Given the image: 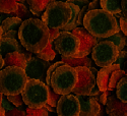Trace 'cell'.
Listing matches in <instances>:
<instances>
[{"label":"cell","instance_id":"cell-1","mask_svg":"<svg viewBox=\"0 0 127 116\" xmlns=\"http://www.w3.org/2000/svg\"><path fill=\"white\" fill-rule=\"evenodd\" d=\"M18 39L28 51L37 54L48 45L50 29L39 17H29L18 29Z\"/></svg>","mask_w":127,"mask_h":116},{"label":"cell","instance_id":"cell-2","mask_svg":"<svg viewBox=\"0 0 127 116\" xmlns=\"http://www.w3.org/2000/svg\"><path fill=\"white\" fill-rule=\"evenodd\" d=\"M82 24L92 35L100 39H106L120 31L117 17L102 8L88 11Z\"/></svg>","mask_w":127,"mask_h":116},{"label":"cell","instance_id":"cell-3","mask_svg":"<svg viewBox=\"0 0 127 116\" xmlns=\"http://www.w3.org/2000/svg\"><path fill=\"white\" fill-rule=\"evenodd\" d=\"M28 80L24 68L4 66L0 70V92L4 96H12L23 92Z\"/></svg>","mask_w":127,"mask_h":116},{"label":"cell","instance_id":"cell-4","mask_svg":"<svg viewBox=\"0 0 127 116\" xmlns=\"http://www.w3.org/2000/svg\"><path fill=\"white\" fill-rule=\"evenodd\" d=\"M77 79L78 73L76 69L64 63L53 71L50 78V86L57 94L67 95L72 93Z\"/></svg>","mask_w":127,"mask_h":116},{"label":"cell","instance_id":"cell-5","mask_svg":"<svg viewBox=\"0 0 127 116\" xmlns=\"http://www.w3.org/2000/svg\"><path fill=\"white\" fill-rule=\"evenodd\" d=\"M24 103L30 108H42L48 102L49 86L39 79L28 78L22 92Z\"/></svg>","mask_w":127,"mask_h":116},{"label":"cell","instance_id":"cell-6","mask_svg":"<svg viewBox=\"0 0 127 116\" xmlns=\"http://www.w3.org/2000/svg\"><path fill=\"white\" fill-rule=\"evenodd\" d=\"M71 14V8L67 2L54 1L46 8L41 16V19L49 29L61 30L69 22Z\"/></svg>","mask_w":127,"mask_h":116},{"label":"cell","instance_id":"cell-7","mask_svg":"<svg viewBox=\"0 0 127 116\" xmlns=\"http://www.w3.org/2000/svg\"><path fill=\"white\" fill-rule=\"evenodd\" d=\"M120 53L113 42L108 40H102L92 50V57L95 63L100 67H107L116 62Z\"/></svg>","mask_w":127,"mask_h":116},{"label":"cell","instance_id":"cell-8","mask_svg":"<svg viewBox=\"0 0 127 116\" xmlns=\"http://www.w3.org/2000/svg\"><path fill=\"white\" fill-rule=\"evenodd\" d=\"M55 50L64 57H75L79 51V39L72 32H62L54 41Z\"/></svg>","mask_w":127,"mask_h":116},{"label":"cell","instance_id":"cell-9","mask_svg":"<svg viewBox=\"0 0 127 116\" xmlns=\"http://www.w3.org/2000/svg\"><path fill=\"white\" fill-rule=\"evenodd\" d=\"M74 68L78 73V79L72 93L75 96H90L92 90L97 87V77L93 75L89 67L78 66Z\"/></svg>","mask_w":127,"mask_h":116},{"label":"cell","instance_id":"cell-10","mask_svg":"<svg viewBox=\"0 0 127 116\" xmlns=\"http://www.w3.org/2000/svg\"><path fill=\"white\" fill-rule=\"evenodd\" d=\"M50 65V61L43 60L37 56H32L27 60L25 71L28 78H35L46 82V73Z\"/></svg>","mask_w":127,"mask_h":116},{"label":"cell","instance_id":"cell-11","mask_svg":"<svg viewBox=\"0 0 127 116\" xmlns=\"http://www.w3.org/2000/svg\"><path fill=\"white\" fill-rule=\"evenodd\" d=\"M72 33L79 39V42H80L79 51H78V53L76 54L75 57L88 56L90 53H92L93 48L96 46L99 42H101L103 40V39L95 37L86 28H81V27H78V28L74 29L72 31Z\"/></svg>","mask_w":127,"mask_h":116},{"label":"cell","instance_id":"cell-12","mask_svg":"<svg viewBox=\"0 0 127 116\" xmlns=\"http://www.w3.org/2000/svg\"><path fill=\"white\" fill-rule=\"evenodd\" d=\"M58 116H79L80 103L75 95H62L56 106Z\"/></svg>","mask_w":127,"mask_h":116},{"label":"cell","instance_id":"cell-13","mask_svg":"<svg viewBox=\"0 0 127 116\" xmlns=\"http://www.w3.org/2000/svg\"><path fill=\"white\" fill-rule=\"evenodd\" d=\"M106 112L108 116H127V103L119 100L117 96L110 91L106 104Z\"/></svg>","mask_w":127,"mask_h":116},{"label":"cell","instance_id":"cell-14","mask_svg":"<svg viewBox=\"0 0 127 116\" xmlns=\"http://www.w3.org/2000/svg\"><path fill=\"white\" fill-rule=\"evenodd\" d=\"M80 103L79 116H97L101 112L99 102L93 96H77Z\"/></svg>","mask_w":127,"mask_h":116},{"label":"cell","instance_id":"cell-15","mask_svg":"<svg viewBox=\"0 0 127 116\" xmlns=\"http://www.w3.org/2000/svg\"><path fill=\"white\" fill-rule=\"evenodd\" d=\"M117 69H120L119 65L114 63V64H112L110 66H107V67H101V69L98 71L97 87L100 89L101 92L108 91V83H109L110 77L112 76V73Z\"/></svg>","mask_w":127,"mask_h":116},{"label":"cell","instance_id":"cell-16","mask_svg":"<svg viewBox=\"0 0 127 116\" xmlns=\"http://www.w3.org/2000/svg\"><path fill=\"white\" fill-rule=\"evenodd\" d=\"M68 4L71 8L72 14H71L69 22L60 30L62 32H72L74 29L81 26V24L83 22V20L81 19V17H80V9L81 8L77 5H75V4H72V3H68Z\"/></svg>","mask_w":127,"mask_h":116},{"label":"cell","instance_id":"cell-17","mask_svg":"<svg viewBox=\"0 0 127 116\" xmlns=\"http://www.w3.org/2000/svg\"><path fill=\"white\" fill-rule=\"evenodd\" d=\"M23 45L18 43L15 38H2L0 40V53L4 57L10 52H19L23 49Z\"/></svg>","mask_w":127,"mask_h":116},{"label":"cell","instance_id":"cell-18","mask_svg":"<svg viewBox=\"0 0 127 116\" xmlns=\"http://www.w3.org/2000/svg\"><path fill=\"white\" fill-rule=\"evenodd\" d=\"M4 66H18L25 69L27 64V58L24 54L19 52H10L4 57Z\"/></svg>","mask_w":127,"mask_h":116},{"label":"cell","instance_id":"cell-19","mask_svg":"<svg viewBox=\"0 0 127 116\" xmlns=\"http://www.w3.org/2000/svg\"><path fill=\"white\" fill-rule=\"evenodd\" d=\"M54 1L55 0H27V4L30 7V11L39 17L40 14L44 12L46 8Z\"/></svg>","mask_w":127,"mask_h":116},{"label":"cell","instance_id":"cell-20","mask_svg":"<svg viewBox=\"0 0 127 116\" xmlns=\"http://www.w3.org/2000/svg\"><path fill=\"white\" fill-rule=\"evenodd\" d=\"M61 60L72 67H78V66H86V67H92V59L88 56L84 57H64L61 56Z\"/></svg>","mask_w":127,"mask_h":116},{"label":"cell","instance_id":"cell-21","mask_svg":"<svg viewBox=\"0 0 127 116\" xmlns=\"http://www.w3.org/2000/svg\"><path fill=\"white\" fill-rule=\"evenodd\" d=\"M101 8L114 15L121 14V0H100Z\"/></svg>","mask_w":127,"mask_h":116},{"label":"cell","instance_id":"cell-22","mask_svg":"<svg viewBox=\"0 0 127 116\" xmlns=\"http://www.w3.org/2000/svg\"><path fill=\"white\" fill-rule=\"evenodd\" d=\"M19 2L25 3V0H0V13L15 12Z\"/></svg>","mask_w":127,"mask_h":116},{"label":"cell","instance_id":"cell-23","mask_svg":"<svg viewBox=\"0 0 127 116\" xmlns=\"http://www.w3.org/2000/svg\"><path fill=\"white\" fill-rule=\"evenodd\" d=\"M23 22H24V19L19 18L17 16H9L6 19H4L0 25H1V28L4 33V32H8V31L18 30L20 25L23 24Z\"/></svg>","mask_w":127,"mask_h":116},{"label":"cell","instance_id":"cell-24","mask_svg":"<svg viewBox=\"0 0 127 116\" xmlns=\"http://www.w3.org/2000/svg\"><path fill=\"white\" fill-rule=\"evenodd\" d=\"M38 58H41L46 61H52L56 56V51H55V46H54V42L49 41L48 45L42 50L39 53L35 54Z\"/></svg>","mask_w":127,"mask_h":116},{"label":"cell","instance_id":"cell-25","mask_svg":"<svg viewBox=\"0 0 127 116\" xmlns=\"http://www.w3.org/2000/svg\"><path fill=\"white\" fill-rule=\"evenodd\" d=\"M106 40H108V41H111L113 42V43L117 46V48L122 51L124 49V47L126 46V40H127V37L122 33L121 30L119 32H117L116 34L108 37V38H106Z\"/></svg>","mask_w":127,"mask_h":116},{"label":"cell","instance_id":"cell-26","mask_svg":"<svg viewBox=\"0 0 127 116\" xmlns=\"http://www.w3.org/2000/svg\"><path fill=\"white\" fill-rule=\"evenodd\" d=\"M116 96L122 102L127 103V76L118 82L116 87Z\"/></svg>","mask_w":127,"mask_h":116},{"label":"cell","instance_id":"cell-27","mask_svg":"<svg viewBox=\"0 0 127 116\" xmlns=\"http://www.w3.org/2000/svg\"><path fill=\"white\" fill-rule=\"evenodd\" d=\"M124 77H126V71L125 70H122V69L115 70L112 73L111 77H110V80H109V83H108V90L109 91H113L114 89H116V87H117V85H118V82Z\"/></svg>","mask_w":127,"mask_h":116},{"label":"cell","instance_id":"cell-28","mask_svg":"<svg viewBox=\"0 0 127 116\" xmlns=\"http://www.w3.org/2000/svg\"><path fill=\"white\" fill-rule=\"evenodd\" d=\"M26 116H49L48 110L45 107L42 108H30L26 109Z\"/></svg>","mask_w":127,"mask_h":116},{"label":"cell","instance_id":"cell-29","mask_svg":"<svg viewBox=\"0 0 127 116\" xmlns=\"http://www.w3.org/2000/svg\"><path fill=\"white\" fill-rule=\"evenodd\" d=\"M10 14H11V16H17V17L22 18V19H25V18H27V17L29 16L30 12H29V9L26 7L25 3L19 2L17 10H16L15 12H13V13H10Z\"/></svg>","mask_w":127,"mask_h":116},{"label":"cell","instance_id":"cell-30","mask_svg":"<svg viewBox=\"0 0 127 116\" xmlns=\"http://www.w3.org/2000/svg\"><path fill=\"white\" fill-rule=\"evenodd\" d=\"M61 96L62 95H59L56 92H54V90L52 89V87L49 86V98H48V102H47L49 105H51V106L56 108L57 104H58V101H59Z\"/></svg>","mask_w":127,"mask_h":116},{"label":"cell","instance_id":"cell-31","mask_svg":"<svg viewBox=\"0 0 127 116\" xmlns=\"http://www.w3.org/2000/svg\"><path fill=\"white\" fill-rule=\"evenodd\" d=\"M116 64H118L120 69L122 70H126V65H127V51H120L119 53V56L117 58V60H116Z\"/></svg>","mask_w":127,"mask_h":116},{"label":"cell","instance_id":"cell-32","mask_svg":"<svg viewBox=\"0 0 127 116\" xmlns=\"http://www.w3.org/2000/svg\"><path fill=\"white\" fill-rule=\"evenodd\" d=\"M6 99L13 104L15 107H22L23 104H24V100H23V96H22V93L17 94V95H12V96H5Z\"/></svg>","mask_w":127,"mask_h":116},{"label":"cell","instance_id":"cell-33","mask_svg":"<svg viewBox=\"0 0 127 116\" xmlns=\"http://www.w3.org/2000/svg\"><path fill=\"white\" fill-rule=\"evenodd\" d=\"M116 15L119 17V25H120V30H121V32L127 37V18L124 17V16L122 15V13H121V14H116Z\"/></svg>","mask_w":127,"mask_h":116},{"label":"cell","instance_id":"cell-34","mask_svg":"<svg viewBox=\"0 0 127 116\" xmlns=\"http://www.w3.org/2000/svg\"><path fill=\"white\" fill-rule=\"evenodd\" d=\"M5 116H26V111L20 107H16L11 111L5 112Z\"/></svg>","mask_w":127,"mask_h":116},{"label":"cell","instance_id":"cell-35","mask_svg":"<svg viewBox=\"0 0 127 116\" xmlns=\"http://www.w3.org/2000/svg\"><path fill=\"white\" fill-rule=\"evenodd\" d=\"M1 107L3 108V110H4L5 112H8V111L13 110L15 106H14L13 104L10 103L7 99H5V98H4V95H3V98H2V101H1Z\"/></svg>","mask_w":127,"mask_h":116},{"label":"cell","instance_id":"cell-36","mask_svg":"<svg viewBox=\"0 0 127 116\" xmlns=\"http://www.w3.org/2000/svg\"><path fill=\"white\" fill-rule=\"evenodd\" d=\"M67 3H72V4H75L77 6H79L80 8L86 6V5H89L90 4V0H66Z\"/></svg>","mask_w":127,"mask_h":116},{"label":"cell","instance_id":"cell-37","mask_svg":"<svg viewBox=\"0 0 127 116\" xmlns=\"http://www.w3.org/2000/svg\"><path fill=\"white\" fill-rule=\"evenodd\" d=\"M109 92L110 91H105V92H101L100 97H99V103H101L102 105H106L107 104V100H108V96H109Z\"/></svg>","mask_w":127,"mask_h":116},{"label":"cell","instance_id":"cell-38","mask_svg":"<svg viewBox=\"0 0 127 116\" xmlns=\"http://www.w3.org/2000/svg\"><path fill=\"white\" fill-rule=\"evenodd\" d=\"M60 33H61V31L59 29H50V39H49V41L54 42L57 39V37L60 35Z\"/></svg>","mask_w":127,"mask_h":116},{"label":"cell","instance_id":"cell-39","mask_svg":"<svg viewBox=\"0 0 127 116\" xmlns=\"http://www.w3.org/2000/svg\"><path fill=\"white\" fill-rule=\"evenodd\" d=\"M100 8H101L100 0H93V1L90 2V4L88 5V11L95 10V9H100Z\"/></svg>","mask_w":127,"mask_h":116},{"label":"cell","instance_id":"cell-40","mask_svg":"<svg viewBox=\"0 0 127 116\" xmlns=\"http://www.w3.org/2000/svg\"><path fill=\"white\" fill-rule=\"evenodd\" d=\"M18 37V30H13V31H8L4 32L2 38H15Z\"/></svg>","mask_w":127,"mask_h":116},{"label":"cell","instance_id":"cell-41","mask_svg":"<svg viewBox=\"0 0 127 116\" xmlns=\"http://www.w3.org/2000/svg\"><path fill=\"white\" fill-rule=\"evenodd\" d=\"M121 12L122 15L127 18V0H121Z\"/></svg>","mask_w":127,"mask_h":116},{"label":"cell","instance_id":"cell-42","mask_svg":"<svg viewBox=\"0 0 127 116\" xmlns=\"http://www.w3.org/2000/svg\"><path fill=\"white\" fill-rule=\"evenodd\" d=\"M100 94H101V91H100V89H99V88H96V87H95V88L92 90V92H91V95H90V96L96 97V96H99Z\"/></svg>","mask_w":127,"mask_h":116},{"label":"cell","instance_id":"cell-43","mask_svg":"<svg viewBox=\"0 0 127 116\" xmlns=\"http://www.w3.org/2000/svg\"><path fill=\"white\" fill-rule=\"evenodd\" d=\"M44 107L48 110V112H54V111H56V108H55V107H53V106H51V105H49L48 103L45 105Z\"/></svg>","mask_w":127,"mask_h":116},{"label":"cell","instance_id":"cell-44","mask_svg":"<svg viewBox=\"0 0 127 116\" xmlns=\"http://www.w3.org/2000/svg\"><path fill=\"white\" fill-rule=\"evenodd\" d=\"M9 16H11V14H10V13H2L1 15H0V24H1L4 19H6L7 17H9Z\"/></svg>","mask_w":127,"mask_h":116},{"label":"cell","instance_id":"cell-45","mask_svg":"<svg viewBox=\"0 0 127 116\" xmlns=\"http://www.w3.org/2000/svg\"><path fill=\"white\" fill-rule=\"evenodd\" d=\"M4 58H3V56L1 55V53H0V70H1L3 67H4Z\"/></svg>","mask_w":127,"mask_h":116},{"label":"cell","instance_id":"cell-46","mask_svg":"<svg viewBox=\"0 0 127 116\" xmlns=\"http://www.w3.org/2000/svg\"><path fill=\"white\" fill-rule=\"evenodd\" d=\"M90 70L92 71V73L95 76V77H97V75H98V70H97V68H95V67H90Z\"/></svg>","mask_w":127,"mask_h":116},{"label":"cell","instance_id":"cell-47","mask_svg":"<svg viewBox=\"0 0 127 116\" xmlns=\"http://www.w3.org/2000/svg\"><path fill=\"white\" fill-rule=\"evenodd\" d=\"M0 116H5V111L3 110V108H0Z\"/></svg>","mask_w":127,"mask_h":116},{"label":"cell","instance_id":"cell-48","mask_svg":"<svg viewBox=\"0 0 127 116\" xmlns=\"http://www.w3.org/2000/svg\"><path fill=\"white\" fill-rule=\"evenodd\" d=\"M2 36H3V30L1 28V25H0V40L2 39Z\"/></svg>","mask_w":127,"mask_h":116},{"label":"cell","instance_id":"cell-49","mask_svg":"<svg viewBox=\"0 0 127 116\" xmlns=\"http://www.w3.org/2000/svg\"><path fill=\"white\" fill-rule=\"evenodd\" d=\"M2 98H3V94L0 92V108H1V101H2Z\"/></svg>","mask_w":127,"mask_h":116},{"label":"cell","instance_id":"cell-50","mask_svg":"<svg viewBox=\"0 0 127 116\" xmlns=\"http://www.w3.org/2000/svg\"><path fill=\"white\" fill-rule=\"evenodd\" d=\"M55 1H62V2H66V0H55Z\"/></svg>","mask_w":127,"mask_h":116},{"label":"cell","instance_id":"cell-51","mask_svg":"<svg viewBox=\"0 0 127 116\" xmlns=\"http://www.w3.org/2000/svg\"><path fill=\"white\" fill-rule=\"evenodd\" d=\"M125 71H126V76H127V67H126V70Z\"/></svg>","mask_w":127,"mask_h":116},{"label":"cell","instance_id":"cell-52","mask_svg":"<svg viewBox=\"0 0 127 116\" xmlns=\"http://www.w3.org/2000/svg\"><path fill=\"white\" fill-rule=\"evenodd\" d=\"M97 116H103V115H97Z\"/></svg>","mask_w":127,"mask_h":116}]
</instances>
